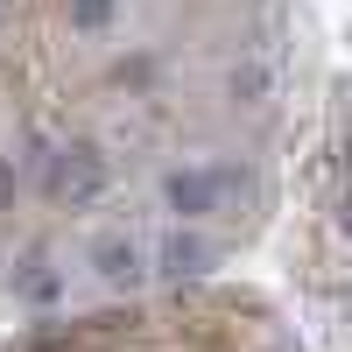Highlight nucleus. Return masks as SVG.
I'll return each instance as SVG.
<instances>
[{"label":"nucleus","instance_id":"obj_3","mask_svg":"<svg viewBox=\"0 0 352 352\" xmlns=\"http://www.w3.org/2000/svg\"><path fill=\"white\" fill-rule=\"evenodd\" d=\"M92 268H99V282H113V289H134L141 275V247H134V232H106V240L92 247Z\"/></svg>","mask_w":352,"mask_h":352},{"label":"nucleus","instance_id":"obj_5","mask_svg":"<svg viewBox=\"0 0 352 352\" xmlns=\"http://www.w3.org/2000/svg\"><path fill=\"white\" fill-rule=\"evenodd\" d=\"M113 14H120V0H71V28L78 36H99Z\"/></svg>","mask_w":352,"mask_h":352},{"label":"nucleus","instance_id":"obj_1","mask_svg":"<svg viewBox=\"0 0 352 352\" xmlns=\"http://www.w3.org/2000/svg\"><path fill=\"white\" fill-rule=\"evenodd\" d=\"M99 190H106V155L99 148H85V141L56 148V162H50V197L56 204H92Z\"/></svg>","mask_w":352,"mask_h":352},{"label":"nucleus","instance_id":"obj_4","mask_svg":"<svg viewBox=\"0 0 352 352\" xmlns=\"http://www.w3.org/2000/svg\"><path fill=\"white\" fill-rule=\"evenodd\" d=\"M204 261H212V247H204L197 232H169V240H162V275H176V282L197 275Z\"/></svg>","mask_w":352,"mask_h":352},{"label":"nucleus","instance_id":"obj_6","mask_svg":"<svg viewBox=\"0 0 352 352\" xmlns=\"http://www.w3.org/2000/svg\"><path fill=\"white\" fill-rule=\"evenodd\" d=\"M8 204H14V169L0 162V212H8Z\"/></svg>","mask_w":352,"mask_h":352},{"label":"nucleus","instance_id":"obj_2","mask_svg":"<svg viewBox=\"0 0 352 352\" xmlns=\"http://www.w3.org/2000/svg\"><path fill=\"white\" fill-rule=\"evenodd\" d=\"M219 190H226V169H169V212L176 219H204V212H219Z\"/></svg>","mask_w":352,"mask_h":352}]
</instances>
